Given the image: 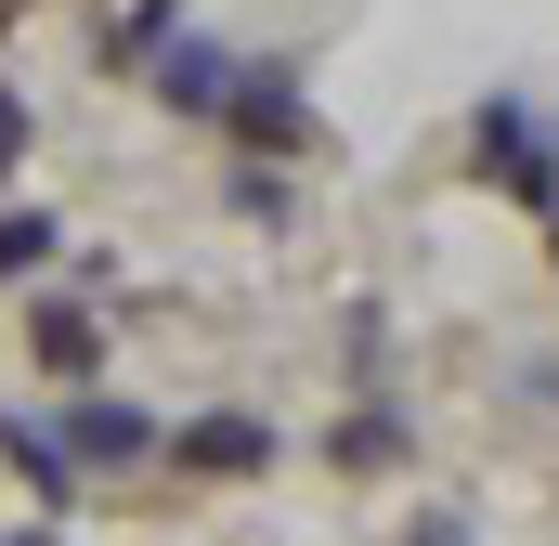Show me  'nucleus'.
Listing matches in <instances>:
<instances>
[{"instance_id": "nucleus-13", "label": "nucleus", "mask_w": 559, "mask_h": 546, "mask_svg": "<svg viewBox=\"0 0 559 546\" xmlns=\"http://www.w3.org/2000/svg\"><path fill=\"white\" fill-rule=\"evenodd\" d=\"M404 546H468V534H455V521H442V508H429V521H417V534H404Z\"/></svg>"}, {"instance_id": "nucleus-3", "label": "nucleus", "mask_w": 559, "mask_h": 546, "mask_svg": "<svg viewBox=\"0 0 559 546\" xmlns=\"http://www.w3.org/2000/svg\"><path fill=\"white\" fill-rule=\"evenodd\" d=\"M468 169H495L534 222L559 209V143L534 131V105H521V92H481V105H468Z\"/></svg>"}, {"instance_id": "nucleus-12", "label": "nucleus", "mask_w": 559, "mask_h": 546, "mask_svg": "<svg viewBox=\"0 0 559 546\" xmlns=\"http://www.w3.org/2000/svg\"><path fill=\"white\" fill-rule=\"evenodd\" d=\"M26 143H39V105H26V92H13V79H0V182H13V169H26Z\"/></svg>"}, {"instance_id": "nucleus-5", "label": "nucleus", "mask_w": 559, "mask_h": 546, "mask_svg": "<svg viewBox=\"0 0 559 546\" xmlns=\"http://www.w3.org/2000/svg\"><path fill=\"white\" fill-rule=\"evenodd\" d=\"M222 131H235V156H312V143H325V118H312L299 66H235V92H222Z\"/></svg>"}, {"instance_id": "nucleus-9", "label": "nucleus", "mask_w": 559, "mask_h": 546, "mask_svg": "<svg viewBox=\"0 0 559 546\" xmlns=\"http://www.w3.org/2000/svg\"><path fill=\"white\" fill-rule=\"evenodd\" d=\"M222 209H235L248 235H286V222H299V182H286V156H235V169H222Z\"/></svg>"}, {"instance_id": "nucleus-4", "label": "nucleus", "mask_w": 559, "mask_h": 546, "mask_svg": "<svg viewBox=\"0 0 559 546\" xmlns=\"http://www.w3.org/2000/svg\"><path fill=\"white\" fill-rule=\"evenodd\" d=\"M235 39H209V26H169L156 52H143V105L156 118H182V131H222V92H235Z\"/></svg>"}, {"instance_id": "nucleus-6", "label": "nucleus", "mask_w": 559, "mask_h": 546, "mask_svg": "<svg viewBox=\"0 0 559 546\" xmlns=\"http://www.w3.org/2000/svg\"><path fill=\"white\" fill-rule=\"evenodd\" d=\"M13 339H26V365H39L52 391H79V378H105V352H118V325H105V312H92L79 286H39Z\"/></svg>"}, {"instance_id": "nucleus-16", "label": "nucleus", "mask_w": 559, "mask_h": 546, "mask_svg": "<svg viewBox=\"0 0 559 546\" xmlns=\"http://www.w3.org/2000/svg\"><path fill=\"white\" fill-rule=\"evenodd\" d=\"M547 261H559V209H547Z\"/></svg>"}, {"instance_id": "nucleus-2", "label": "nucleus", "mask_w": 559, "mask_h": 546, "mask_svg": "<svg viewBox=\"0 0 559 546\" xmlns=\"http://www.w3.org/2000/svg\"><path fill=\"white\" fill-rule=\"evenodd\" d=\"M52 442H66L92 482H131V468H156L169 416H156V404H131V391H105V378H79V391L52 404Z\"/></svg>"}, {"instance_id": "nucleus-10", "label": "nucleus", "mask_w": 559, "mask_h": 546, "mask_svg": "<svg viewBox=\"0 0 559 546\" xmlns=\"http://www.w3.org/2000/svg\"><path fill=\"white\" fill-rule=\"evenodd\" d=\"M66 261V209H26V195H0V286H26V273Z\"/></svg>"}, {"instance_id": "nucleus-15", "label": "nucleus", "mask_w": 559, "mask_h": 546, "mask_svg": "<svg viewBox=\"0 0 559 546\" xmlns=\"http://www.w3.org/2000/svg\"><path fill=\"white\" fill-rule=\"evenodd\" d=\"M0 26H26V0H0Z\"/></svg>"}, {"instance_id": "nucleus-8", "label": "nucleus", "mask_w": 559, "mask_h": 546, "mask_svg": "<svg viewBox=\"0 0 559 546\" xmlns=\"http://www.w3.org/2000/svg\"><path fill=\"white\" fill-rule=\"evenodd\" d=\"M325 455H338L352 482H365V468H404V455H417V416H404V391H352V416L325 429Z\"/></svg>"}, {"instance_id": "nucleus-11", "label": "nucleus", "mask_w": 559, "mask_h": 546, "mask_svg": "<svg viewBox=\"0 0 559 546\" xmlns=\"http://www.w3.org/2000/svg\"><path fill=\"white\" fill-rule=\"evenodd\" d=\"M169 26H195V0H131V13L105 26V66H143V52H156Z\"/></svg>"}, {"instance_id": "nucleus-7", "label": "nucleus", "mask_w": 559, "mask_h": 546, "mask_svg": "<svg viewBox=\"0 0 559 546\" xmlns=\"http://www.w3.org/2000/svg\"><path fill=\"white\" fill-rule=\"evenodd\" d=\"M0 468L26 482V508H39V521H79V508H92V468L52 442V416H39V404H0Z\"/></svg>"}, {"instance_id": "nucleus-1", "label": "nucleus", "mask_w": 559, "mask_h": 546, "mask_svg": "<svg viewBox=\"0 0 559 546\" xmlns=\"http://www.w3.org/2000/svg\"><path fill=\"white\" fill-rule=\"evenodd\" d=\"M156 468H169V482H274V468H286V416H261V404H209V416H169Z\"/></svg>"}, {"instance_id": "nucleus-14", "label": "nucleus", "mask_w": 559, "mask_h": 546, "mask_svg": "<svg viewBox=\"0 0 559 546\" xmlns=\"http://www.w3.org/2000/svg\"><path fill=\"white\" fill-rule=\"evenodd\" d=\"M0 546H66V521H26V534H0Z\"/></svg>"}]
</instances>
